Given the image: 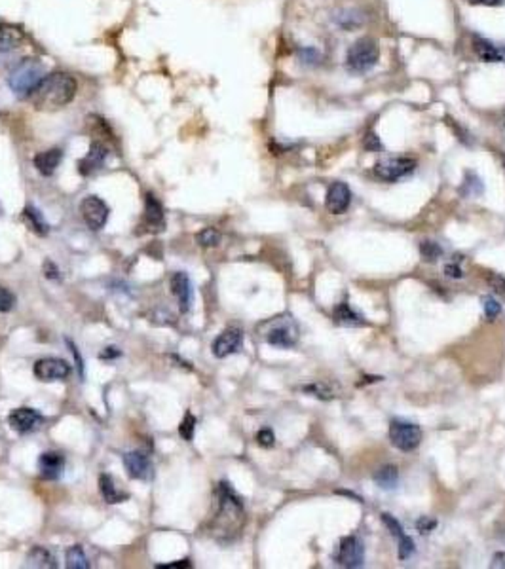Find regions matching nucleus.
Segmentation results:
<instances>
[{
  "label": "nucleus",
  "instance_id": "44",
  "mask_svg": "<svg viewBox=\"0 0 505 569\" xmlns=\"http://www.w3.org/2000/svg\"><path fill=\"white\" fill-rule=\"evenodd\" d=\"M444 273L452 279H460L463 275L462 268L458 266V264H446V266H444Z\"/></svg>",
  "mask_w": 505,
  "mask_h": 569
},
{
  "label": "nucleus",
  "instance_id": "11",
  "mask_svg": "<svg viewBox=\"0 0 505 569\" xmlns=\"http://www.w3.org/2000/svg\"><path fill=\"white\" fill-rule=\"evenodd\" d=\"M107 157H109V148L101 140H93L90 145V150L82 160L78 162V171L80 175H93L95 171L103 169L107 164Z\"/></svg>",
  "mask_w": 505,
  "mask_h": 569
},
{
  "label": "nucleus",
  "instance_id": "15",
  "mask_svg": "<svg viewBox=\"0 0 505 569\" xmlns=\"http://www.w3.org/2000/svg\"><path fill=\"white\" fill-rule=\"evenodd\" d=\"M171 292L175 294L177 300H179V308H181V313H186L192 306V297H194V291H192V283H190V277L184 272H177L173 277H171Z\"/></svg>",
  "mask_w": 505,
  "mask_h": 569
},
{
  "label": "nucleus",
  "instance_id": "32",
  "mask_svg": "<svg viewBox=\"0 0 505 569\" xmlns=\"http://www.w3.org/2000/svg\"><path fill=\"white\" fill-rule=\"evenodd\" d=\"M194 431H196V418L192 416L190 412L184 414V419L181 421V425H179V435L183 436L184 441H192V436H194Z\"/></svg>",
  "mask_w": 505,
  "mask_h": 569
},
{
  "label": "nucleus",
  "instance_id": "18",
  "mask_svg": "<svg viewBox=\"0 0 505 569\" xmlns=\"http://www.w3.org/2000/svg\"><path fill=\"white\" fill-rule=\"evenodd\" d=\"M473 52L475 55H477L481 61H485V63H501V61H505L504 52H501L496 44H492L490 40H487V38L482 37L473 38Z\"/></svg>",
  "mask_w": 505,
  "mask_h": 569
},
{
  "label": "nucleus",
  "instance_id": "20",
  "mask_svg": "<svg viewBox=\"0 0 505 569\" xmlns=\"http://www.w3.org/2000/svg\"><path fill=\"white\" fill-rule=\"evenodd\" d=\"M23 30L13 27V25L0 23V54H6V52L19 48L23 44Z\"/></svg>",
  "mask_w": 505,
  "mask_h": 569
},
{
  "label": "nucleus",
  "instance_id": "13",
  "mask_svg": "<svg viewBox=\"0 0 505 569\" xmlns=\"http://www.w3.org/2000/svg\"><path fill=\"white\" fill-rule=\"evenodd\" d=\"M350 203H352V192H350L346 182H333L327 190V198H325L327 211L333 215H340L350 207Z\"/></svg>",
  "mask_w": 505,
  "mask_h": 569
},
{
  "label": "nucleus",
  "instance_id": "25",
  "mask_svg": "<svg viewBox=\"0 0 505 569\" xmlns=\"http://www.w3.org/2000/svg\"><path fill=\"white\" fill-rule=\"evenodd\" d=\"M374 482H376L382 490H393L399 482V472L393 465H384L374 472Z\"/></svg>",
  "mask_w": 505,
  "mask_h": 569
},
{
  "label": "nucleus",
  "instance_id": "17",
  "mask_svg": "<svg viewBox=\"0 0 505 569\" xmlns=\"http://www.w3.org/2000/svg\"><path fill=\"white\" fill-rule=\"evenodd\" d=\"M266 342L275 347H292L297 342V328L292 327L291 323L272 327L266 334Z\"/></svg>",
  "mask_w": 505,
  "mask_h": 569
},
{
  "label": "nucleus",
  "instance_id": "29",
  "mask_svg": "<svg viewBox=\"0 0 505 569\" xmlns=\"http://www.w3.org/2000/svg\"><path fill=\"white\" fill-rule=\"evenodd\" d=\"M380 518H382L384 526H386V527H388V529H390V533H391V535H393V537H396L397 541L403 539V537L407 535V533H405V529H403V526H401V524H399V520H397L396 516H391L390 513H382V515H380Z\"/></svg>",
  "mask_w": 505,
  "mask_h": 569
},
{
  "label": "nucleus",
  "instance_id": "41",
  "mask_svg": "<svg viewBox=\"0 0 505 569\" xmlns=\"http://www.w3.org/2000/svg\"><path fill=\"white\" fill-rule=\"evenodd\" d=\"M437 526V522L435 520H429V518H427V516H424V518H420V520L416 522V527H418V532H422V533H427V532H432L433 527Z\"/></svg>",
  "mask_w": 505,
  "mask_h": 569
},
{
  "label": "nucleus",
  "instance_id": "4",
  "mask_svg": "<svg viewBox=\"0 0 505 569\" xmlns=\"http://www.w3.org/2000/svg\"><path fill=\"white\" fill-rule=\"evenodd\" d=\"M390 441L397 450L401 452H412L420 446L422 429L418 425L408 424V421H391L390 425Z\"/></svg>",
  "mask_w": 505,
  "mask_h": 569
},
{
  "label": "nucleus",
  "instance_id": "47",
  "mask_svg": "<svg viewBox=\"0 0 505 569\" xmlns=\"http://www.w3.org/2000/svg\"><path fill=\"white\" fill-rule=\"evenodd\" d=\"M0 215H2V205H0Z\"/></svg>",
  "mask_w": 505,
  "mask_h": 569
},
{
  "label": "nucleus",
  "instance_id": "36",
  "mask_svg": "<svg viewBox=\"0 0 505 569\" xmlns=\"http://www.w3.org/2000/svg\"><path fill=\"white\" fill-rule=\"evenodd\" d=\"M363 146H365L369 152H380L382 150V143L378 139V135L374 131H369L363 139Z\"/></svg>",
  "mask_w": 505,
  "mask_h": 569
},
{
  "label": "nucleus",
  "instance_id": "19",
  "mask_svg": "<svg viewBox=\"0 0 505 569\" xmlns=\"http://www.w3.org/2000/svg\"><path fill=\"white\" fill-rule=\"evenodd\" d=\"M99 491H101V496H103V499L109 503V505L124 503L129 499L128 491L120 490L110 474H101V477H99Z\"/></svg>",
  "mask_w": 505,
  "mask_h": 569
},
{
  "label": "nucleus",
  "instance_id": "35",
  "mask_svg": "<svg viewBox=\"0 0 505 569\" xmlns=\"http://www.w3.org/2000/svg\"><path fill=\"white\" fill-rule=\"evenodd\" d=\"M13 304H16V297L8 289L0 287V311L6 313V311H10L13 308Z\"/></svg>",
  "mask_w": 505,
  "mask_h": 569
},
{
  "label": "nucleus",
  "instance_id": "34",
  "mask_svg": "<svg viewBox=\"0 0 505 569\" xmlns=\"http://www.w3.org/2000/svg\"><path fill=\"white\" fill-rule=\"evenodd\" d=\"M414 554V541L405 535L403 539H399V551H397V556L399 560H408V558Z\"/></svg>",
  "mask_w": 505,
  "mask_h": 569
},
{
  "label": "nucleus",
  "instance_id": "46",
  "mask_svg": "<svg viewBox=\"0 0 505 569\" xmlns=\"http://www.w3.org/2000/svg\"><path fill=\"white\" fill-rule=\"evenodd\" d=\"M492 284L496 287V291L499 294H505V279L499 277V275H492Z\"/></svg>",
  "mask_w": 505,
  "mask_h": 569
},
{
  "label": "nucleus",
  "instance_id": "45",
  "mask_svg": "<svg viewBox=\"0 0 505 569\" xmlns=\"http://www.w3.org/2000/svg\"><path fill=\"white\" fill-rule=\"evenodd\" d=\"M465 2L475 6H499L504 0H465Z\"/></svg>",
  "mask_w": 505,
  "mask_h": 569
},
{
  "label": "nucleus",
  "instance_id": "38",
  "mask_svg": "<svg viewBox=\"0 0 505 569\" xmlns=\"http://www.w3.org/2000/svg\"><path fill=\"white\" fill-rule=\"evenodd\" d=\"M44 275L48 279H52V281H59V279H61L59 268L55 266L52 260H46V264H44Z\"/></svg>",
  "mask_w": 505,
  "mask_h": 569
},
{
  "label": "nucleus",
  "instance_id": "42",
  "mask_svg": "<svg viewBox=\"0 0 505 569\" xmlns=\"http://www.w3.org/2000/svg\"><path fill=\"white\" fill-rule=\"evenodd\" d=\"M317 59H319V54H317L314 48L300 49V61H304V63H316Z\"/></svg>",
  "mask_w": 505,
  "mask_h": 569
},
{
  "label": "nucleus",
  "instance_id": "7",
  "mask_svg": "<svg viewBox=\"0 0 505 569\" xmlns=\"http://www.w3.org/2000/svg\"><path fill=\"white\" fill-rule=\"evenodd\" d=\"M335 562L342 568H361L365 562V546L357 535H347L340 541Z\"/></svg>",
  "mask_w": 505,
  "mask_h": 569
},
{
  "label": "nucleus",
  "instance_id": "39",
  "mask_svg": "<svg viewBox=\"0 0 505 569\" xmlns=\"http://www.w3.org/2000/svg\"><path fill=\"white\" fill-rule=\"evenodd\" d=\"M67 345H69V347H71V353H73V357L76 359V366H78L80 376L84 378V361H82V355H80L78 347H76V344H73L71 340H67Z\"/></svg>",
  "mask_w": 505,
  "mask_h": 569
},
{
  "label": "nucleus",
  "instance_id": "23",
  "mask_svg": "<svg viewBox=\"0 0 505 569\" xmlns=\"http://www.w3.org/2000/svg\"><path fill=\"white\" fill-rule=\"evenodd\" d=\"M145 217L146 222L150 226H162L164 224V207L156 200L154 194H146L145 198Z\"/></svg>",
  "mask_w": 505,
  "mask_h": 569
},
{
  "label": "nucleus",
  "instance_id": "22",
  "mask_svg": "<svg viewBox=\"0 0 505 569\" xmlns=\"http://www.w3.org/2000/svg\"><path fill=\"white\" fill-rule=\"evenodd\" d=\"M335 321L342 327H361V325H365L363 317L357 311H353L350 308V304L346 302L338 304L335 308Z\"/></svg>",
  "mask_w": 505,
  "mask_h": 569
},
{
  "label": "nucleus",
  "instance_id": "24",
  "mask_svg": "<svg viewBox=\"0 0 505 569\" xmlns=\"http://www.w3.org/2000/svg\"><path fill=\"white\" fill-rule=\"evenodd\" d=\"M27 565H29V568L52 569L55 568L57 563H55L54 554H52L48 549H44V546H35V549L29 552V556H27Z\"/></svg>",
  "mask_w": 505,
  "mask_h": 569
},
{
  "label": "nucleus",
  "instance_id": "5",
  "mask_svg": "<svg viewBox=\"0 0 505 569\" xmlns=\"http://www.w3.org/2000/svg\"><path fill=\"white\" fill-rule=\"evenodd\" d=\"M416 169V162L410 157H388L374 165V175L380 181L397 182L403 176L410 175Z\"/></svg>",
  "mask_w": 505,
  "mask_h": 569
},
{
  "label": "nucleus",
  "instance_id": "9",
  "mask_svg": "<svg viewBox=\"0 0 505 569\" xmlns=\"http://www.w3.org/2000/svg\"><path fill=\"white\" fill-rule=\"evenodd\" d=\"M71 374V364L63 359H38L35 363V376L42 382H59Z\"/></svg>",
  "mask_w": 505,
  "mask_h": 569
},
{
  "label": "nucleus",
  "instance_id": "16",
  "mask_svg": "<svg viewBox=\"0 0 505 569\" xmlns=\"http://www.w3.org/2000/svg\"><path fill=\"white\" fill-rule=\"evenodd\" d=\"M63 160V150L61 148H52V150L40 152L35 156V167L40 175L44 176H52L55 173V169L59 167Z\"/></svg>",
  "mask_w": 505,
  "mask_h": 569
},
{
  "label": "nucleus",
  "instance_id": "40",
  "mask_svg": "<svg viewBox=\"0 0 505 569\" xmlns=\"http://www.w3.org/2000/svg\"><path fill=\"white\" fill-rule=\"evenodd\" d=\"M122 357V352L118 347H105V352L99 353V359L101 361H112V359Z\"/></svg>",
  "mask_w": 505,
  "mask_h": 569
},
{
  "label": "nucleus",
  "instance_id": "21",
  "mask_svg": "<svg viewBox=\"0 0 505 569\" xmlns=\"http://www.w3.org/2000/svg\"><path fill=\"white\" fill-rule=\"evenodd\" d=\"M23 218L25 222H27V226L31 228L37 236H48L49 234V224L44 220L42 212L38 211V209H35L32 205H27L23 209Z\"/></svg>",
  "mask_w": 505,
  "mask_h": 569
},
{
  "label": "nucleus",
  "instance_id": "31",
  "mask_svg": "<svg viewBox=\"0 0 505 569\" xmlns=\"http://www.w3.org/2000/svg\"><path fill=\"white\" fill-rule=\"evenodd\" d=\"M420 255L424 256V260L435 262L439 256L443 255V248L439 247V243H435V241H422L420 243Z\"/></svg>",
  "mask_w": 505,
  "mask_h": 569
},
{
  "label": "nucleus",
  "instance_id": "3",
  "mask_svg": "<svg viewBox=\"0 0 505 569\" xmlns=\"http://www.w3.org/2000/svg\"><path fill=\"white\" fill-rule=\"evenodd\" d=\"M378 59H380L378 42L371 37H363L350 46L346 55V65L352 73L363 74L376 67Z\"/></svg>",
  "mask_w": 505,
  "mask_h": 569
},
{
  "label": "nucleus",
  "instance_id": "12",
  "mask_svg": "<svg viewBox=\"0 0 505 569\" xmlns=\"http://www.w3.org/2000/svg\"><path fill=\"white\" fill-rule=\"evenodd\" d=\"M242 342H244V333L239 328H226L215 338L213 355L217 359L228 357L242 347Z\"/></svg>",
  "mask_w": 505,
  "mask_h": 569
},
{
  "label": "nucleus",
  "instance_id": "48",
  "mask_svg": "<svg viewBox=\"0 0 505 569\" xmlns=\"http://www.w3.org/2000/svg\"><path fill=\"white\" fill-rule=\"evenodd\" d=\"M504 164H505V157H504Z\"/></svg>",
  "mask_w": 505,
  "mask_h": 569
},
{
  "label": "nucleus",
  "instance_id": "14",
  "mask_svg": "<svg viewBox=\"0 0 505 569\" xmlns=\"http://www.w3.org/2000/svg\"><path fill=\"white\" fill-rule=\"evenodd\" d=\"M38 471L44 480L61 479L65 471V457L59 452H44L38 457Z\"/></svg>",
  "mask_w": 505,
  "mask_h": 569
},
{
  "label": "nucleus",
  "instance_id": "8",
  "mask_svg": "<svg viewBox=\"0 0 505 569\" xmlns=\"http://www.w3.org/2000/svg\"><path fill=\"white\" fill-rule=\"evenodd\" d=\"M8 424L12 427L13 431H18L19 435H27V433H32L37 431L40 425L44 424V416L35 408H16L10 412L8 416Z\"/></svg>",
  "mask_w": 505,
  "mask_h": 569
},
{
  "label": "nucleus",
  "instance_id": "26",
  "mask_svg": "<svg viewBox=\"0 0 505 569\" xmlns=\"http://www.w3.org/2000/svg\"><path fill=\"white\" fill-rule=\"evenodd\" d=\"M65 565H67L69 569H90L92 565H90V560H88V556H85L84 549L80 545H74L71 546L67 551V554H65Z\"/></svg>",
  "mask_w": 505,
  "mask_h": 569
},
{
  "label": "nucleus",
  "instance_id": "30",
  "mask_svg": "<svg viewBox=\"0 0 505 569\" xmlns=\"http://www.w3.org/2000/svg\"><path fill=\"white\" fill-rule=\"evenodd\" d=\"M196 241L200 243L201 247H215L219 245L220 234L215 228H203V230L196 236Z\"/></svg>",
  "mask_w": 505,
  "mask_h": 569
},
{
  "label": "nucleus",
  "instance_id": "6",
  "mask_svg": "<svg viewBox=\"0 0 505 569\" xmlns=\"http://www.w3.org/2000/svg\"><path fill=\"white\" fill-rule=\"evenodd\" d=\"M80 212L88 228H92L93 232L103 230L109 220V205L97 196H85L80 203Z\"/></svg>",
  "mask_w": 505,
  "mask_h": 569
},
{
  "label": "nucleus",
  "instance_id": "10",
  "mask_svg": "<svg viewBox=\"0 0 505 569\" xmlns=\"http://www.w3.org/2000/svg\"><path fill=\"white\" fill-rule=\"evenodd\" d=\"M124 467H126L129 479L148 482L154 477L153 461L145 452H128V454H124Z\"/></svg>",
  "mask_w": 505,
  "mask_h": 569
},
{
  "label": "nucleus",
  "instance_id": "43",
  "mask_svg": "<svg viewBox=\"0 0 505 569\" xmlns=\"http://www.w3.org/2000/svg\"><path fill=\"white\" fill-rule=\"evenodd\" d=\"M192 563L190 560H181V562H173V563H158L156 568L158 569H186L190 568Z\"/></svg>",
  "mask_w": 505,
  "mask_h": 569
},
{
  "label": "nucleus",
  "instance_id": "2",
  "mask_svg": "<svg viewBox=\"0 0 505 569\" xmlns=\"http://www.w3.org/2000/svg\"><path fill=\"white\" fill-rule=\"evenodd\" d=\"M46 76L42 61L37 57H25L8 76V88L18 99H29Z\"/></svg>",
  "mask_w": 505,
  "mask_h": 569
},
{
  "label": "nucleus",
  "instance_id": "28",
  "mask_svg": "<svg viewBox=\"0 0 505 569\" xmlns=\"http://www.w3.org/2000/svg\"><path fill=\"white\" fill-rule=\"evenodd\" d=\"M302 391L308 395H314V397H317V399L321 400H331L335 399V393H333V389L329 388V385H325V383L317 382V383H310V385H304L302 388Z\"/></svg>",
  "mask_w": 505,
  "mask_h": 569
},
{
  "label": "nucleus",
  "instance_id": "1",
  "mask_svg": "<svg viewBox=\"0 0 505 569\" xmlns=\"http://www.w3.org/2000/svg\"><path fill=\"white\" fill-rule=\"evenodd\" d=\"M76 91H78V84L71 74L52 73L44 76L29 99L38 110H57L73 103Z\"/></svg>",
  "mask_w": 505,
  "mask_h": 569
},
{
  "label": "nucleus",
  "instance_id": "33",
  "mask_svg": "<svg viewBox=\"0 0 505 569\" xmlns=\"http://www.w3.org/2000/svg\"><path fill=\"white\" fill-rule=\"evenodd\" d=\"M482 308H485L487 319H496V317L501 313V306H499V302H496L492 297L482 298Z\"/></svg>",
  "mask_w": 505,
  "mask_h": 569
},
{
  "label": "nucleus",
  "instance_id": "37",
  "mask_svg": "<svg viewBox=\"0 0 505 569\" xmlns=\"http://www.w3.org/2000/svg\"><path fill=\"white\" fill-rule=\"evenodd\" d=\"M256 442H259L261 446H264V448H272L275 442L274 433H272L270 429H261L259 433H256Z\"/></svg>",
  "mask_w": 505,
  "mask_h": 569
},
{
  "label": "nucleus",
  "instance_id": "27",
  "mask_svg": "<svg viewBox=\"0 0 505 569\" xmlns=\"http://www.w3.org/2000/svg\"><path fill=\"white\" fill-rule=\"evenodd\" d=\"M460 192H462V196H465V198H477V196H481L482 192H485V186H482V182L479 176L475 175V173H471V171H468V173H465V181H463V184L460 186Z\"/></svg>",
  "mask_w": 505,
  "mask_h": 569
}]
</instances>
